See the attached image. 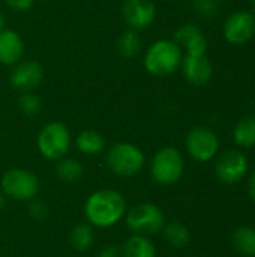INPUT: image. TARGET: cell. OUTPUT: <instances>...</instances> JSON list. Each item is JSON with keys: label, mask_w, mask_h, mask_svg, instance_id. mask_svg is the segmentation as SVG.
I'll use <instances>...</instances> for the list:
<instances>
[{"label": "cell", "mask_w": 255, "mask_h": 257, "mask_svg": "<svg viewBox=\"0 0 255 257\" xmlns=\"http://www.w3.org/2000/svg\"><path fill=\"white\" fill-rule=\"evenodd\" d=\"M161 232L164 233V239L167 241V244H170L174 248H182V247L188 245L191 241L189 229L185 224L177 223V221L164 224Z\"/></svg>", "instance_id": "cell-20"}, {"label": "cell", "mask_w": 255, "mask_h": 257, "mask_svg": "<svg viewBox=\"0 0 255 257\" xmlns=\"http://www.w3.org/2000/svg\"><path fill=\"white\" fill-rule=\"evenodd\" d=\"M248 191H249L251 199L255 202V172L251 175V178H249V182H248Z\"/></svg>", "instance_id": "cell-28"}, {"label": "cell", "mask_w": 255, "mask_h": 257, "mask_svg": "<svg viewBox=\"0 0 255 257\" xmlns=\"http://www.w3.org/2000/svg\"><path fill=\"white\" fill-rule=\"evenodd\" d=\"M222 36L231 45H245L255 36V15L251 11H236L222 24Z\"/></svg>", "instance_id": "cell-9"}, {"label": "cell", "mask_w": 255, "mask_h": 257, "mask_svg": "<svg viewBox=\"0 0 255 257\" xmlns=\"http://www.w3.org/2000/svg\"><path fill=\"white\" fill-rule=\"evenodd\" d=\"M173 39L182 48L185 56H203L207 53V38L203 30L192 23L177 27Z\"/></svg>", "instance_id": "cell-14"}, {"label": "cell", "mask_w": 255, "mask_h": 257, "mask_svg": "<svg viewBox=\"0 0 255 257\" xmlns=\"http://www.w3.org/2000/svg\"><path fill=\"white\" fill-rule=\"evenodd\" d=\"M116 48H117V53L123 57H134L140 53L141 50V39H140V35L137 30H132V29H128L125 30L119 38H117V42H116Z\"/></svg>", "instance_id": "cell-23"}, {"label": "cell", "mask_w": 255, "mask_h": 257, "mask_svg": "<svg viewBox=\"0 0 255 257\" xmlns=\"http://www.w3.org/2000/svg\"><path fill=\"white\" fill-rule=\"evenodd\" d=\"M56 175H57V178L62 182L74 184V182H77L83 176V166L75 158H66V157H63L62 160L57 161Z\"/></svg>", "instance_id": "cell-22"}, {"label": "cell", "mask_w": 255, "mask_h": 257, "mask_svg": "<svg viewBox=\"0 0 255 257\" xmlns=\"http://www.w3.org/2000/svg\"><path fill=\"white\" fill-rule=\"evenodd\" d=\"M32 202V205H30V208H29V211H30V215L35 218V220H38V221H41V220H44V218H47L48 217V206L44 203V202H41V200H30Z\"/></svg>", "instance_id": "cell-25"}, {"label": "cell", "mask_w": 255, "mask_h": 257, "mask_svg": "<svg viewBox=\"0 0 255 257\" xmlns=\"http://www.w3.org/2000/svg\"><path fill=\"white\" fill-rule=\"evenodd\" d=\"M107 167L120 178H131L138 175L146 164L144 152L134 143L120 142L113 145L105 155Z\"/></svg>", "instance_id": "cell-3"}, {"label": "cell", "mask_w": 255, "mask_h": 257, "mask_svg": "<svg viewBox=\"0 0 255 257\" xmlns=\"http://www.w3.org/2000/svg\"><path fill=\"white\" fill-rule=\"evenodd\" d=\"M185 170V160L179 149L165 146L159 149L150 163V175L156 184L173 185L176 184Z\"/></svg>", "instance_id": "cell-6"}, {"label": "cell", "mask_w": 255, "mask_h": 257, "mask_svg": "<svg viewBox=\"0 0 255 257\" xmlns=\"http://www.w3.org/2000/svg\"><path fill=\"white\" fill-rule=\"evenodd\" d=\"M233 140L242 149L255 146V116H243L233 128Z\"/></svg>", "instance_id": "cell-17"}, {"label": "cell", "mask_w": 255, "mask_h": 257, "mask_svg": "<svg viewBox=\"0 0 255 257\" xmlns=\"http://www.w3.org/2000/svg\"><path fill=\"white\" fill-rule=\"evenodd\" d=\"M122 257H156V247L149 236L132 233L122 247Z\"/></svg>", "instance_id": "cell-16"}, {"label": "cell", "mask_w": 255, "mask_h": 257, "mask_svg": "<svg viewBox=\"0 0 255 257\" xmlns=\"http://www.w3.org/2000/svg\"><path fill=\"white\" fill-rule=\"evenodd\" d=\"M77 149L84 155H98L105 148V140L96 130H83L75 139Z\"/></svg>", "instance_id": "cell-18"}, {"label": "cell", "mask_w": 255, "mask_h": 257, "mask_svg": "<svg viewBox=\"0 0 255 257\" xmlns=\"http://www.w3.org/2000/svg\"><path fill=\"white\" fill-rule=\"evenodd\" d=\"M0 190L8 199L17 202H30L38 196L41 184L32 170L15 167L3 173L0 179Z\"/></svg>", "instance_id": "cell-5"}, {"label": "cell", "mask_w": 255, "mask_h": 257, "mask_svg": "<svg viewBox=\"0 0 255 257\" xmlns=\"http://www.w3.org/2000/svg\"><path fill=\"white\" fill-rule=\"evenodd\" d=\"M18 107L23 114L36 116L42 108V102H41L39 96L35 95L33 92H24V93H21V96L18 99Z\"/></svg>", "instance_id": "cell-24"}, {"label": "cell", "mask_w": 255, "mask_h": 257, "mask_svg": "<svg viewBox=\"0 0 255 257\" xmlns=\"http://www.w3.org/2000/svg\"><path fill=\"white\" fill-rule=\"evenodd\" d=\"M126 226L134 235L152 236L162 230L165 218L162 211L153 203H138L126 211Z\"/></svg>", "instance_id": "cell-7"}, {"label": "cell", "mask_w": 255, "mask_h": 257, "mask_svg": "<svg viewBox=\"0 0 255 257\" xmlns=\"http://www.w3.org/2000/svg\"><path fill=\"white\" fill-rule=\"evenodd\" d=\"M11 68L12 69L9 72V83L15 90L21 93L33 92L41 86L44 80L42 66L33 60H20Z\"/></svg>", "instance_id": "cell-12"}, {"label": "cell", "mask_w": 255, "mask_h": 257, "mask_svg": "<svg viewBox=\"0 0 255 257\" xmlns=\"http://www.w3.org/2000/svg\"><path fill=\"white\" fill-rule=\"evenodd\" d=\"M156 5L153 0H123L122 18L128 29L143 30L153 24L156 20Z\"/></svg>", "instance_id": "cell-11"}, {"label": "cell", "mask_w": 255, "mask_h": 257, "mask_svg": "<svg viewBox=\"0 0 255 257\" xmlns=\"http://www.w3.org/2000/svg\"><path fill=\"white\" fill-rule=\"evenodd\" d=\"M198 2H212V0H198Z\"/></svg>", "instance_id": "cell-32"}, {"label": "cell", "mask_w": 255, "mask_h": 257, "mask_svg": "<svg viewBox=\"0 0 255 257\" xmlns=\"http://www.w3.org/2000/svg\"><path fill=\"white\" fill-rule=\"evenodd\" d=\"M69 242L75 251L83 253V251L90 250L95 242V233H93L92 226L89 223H80L74 226L69 233Z\"/></svg>", "instance_id": "cell-19"}, {"label": "cell", "mask_w": 255, "mask_h": 257, "mask_svg": "<svg viewBox=\"0 0 255 257\" xmlns=\"http://www.w3.org/2000/svg\"><path fill=\"white\" fill-rule=\"evenodd\" d=\"M5 3L12 11L26 12V11L32 9V6L35 5V0H5Z\"/></svg>", "instance_id": "cell-26"}, {"label": "cell", "mask_w": 255, "mask_h": 257, "mask_svg": "<svg viewBox=\"0 0 255 257\" xmlns=\"http://www.w3.org/2000/svg\"><path fill=\"white\" fill-rule=\"evenodd\" d=\"M248 169L249 163L246 155L236 149H228L221 154L215 164V173L224 184H236L242 181L248 173Z\"/></svg>", "instance_id": "cell-10"}, {"label": "cell", "mask_w": 255, "mask_h": 257, "mask_svg": "<svg viewBox=\"0 0 255 257\" xmlns=\"http://www.w3.org/2000/svg\"><path fill=\"white\" fill-rule=\"evenodd\" d=\"M98 257H122V250L117 245H107L99 251Z\"/></svg>", "instance_id": "cell-27"}, {"label": "cell", "mask_w": 255, "mask_h": 257, "mask_svg": "<svg viewBox=\"0 0 255 257\" xmlns=\"http://www.w3.org/2000/svg\"><path fill=\"white\" fill-rule=\"evenodd\" d=\"M185 146L192 160L198 163H207L216 157L219 151V139L209 126H194L186 134Z\"/></svg>", "instance_id": "cell-8"}, {"label": "cell", "mask_w": 255, "mask_h": 257, "mask_svg": "<svg viewBox=\"0 0 255 257\" xmlns=\"http://www.w3.org/2000/svg\"><path fill=\"white\" fill-rule=\"evenodd\" d=\"M26 51L21 35L12 29H3L0 32V65L14 66L23 60Z\"/></svg>", "instance_id": "cell-15"}, {"label": "cell", "mask_w": 255, "mask_h": 257, "mask_svg": "<svg viewBox=\"0 0 255 257\" xmlns=\"http://www.w3.org/2000/svg\"><path fill=\"white\" fill-rule=\"evenodd\" d=\"M182 59L183 51L174 39L162 38L147 47L143 57V65L153 77H168L180 69Z\"/></svg>", "instance_id": "cell-2"}, {"label": "cell", "mask_w": 255, "mask_h": 257, "mask_svg": "<svg viewBox=\"0 0 255 257\" xmlns=\"http://www.w3.org/2000/svg\"><path fill=\"white\" fill-rule=\"evenodd\" d=\"M126 200L116 190H98L84 203V215L90 226L108 229L122 221L126 214Z\"/></svg>", "instance_id": "cell-1"}, {"label": "cell", "mask_w": 255, "mask_h": 257, "mask_svg": "<svg viewBox=\"0 0 255 257\" xmlns=\"http://www.w3.org/2000/svg\"><path fill=\"white\" fill-rule=\"evenodd\" d=\"M72 137L69 128L59 120L48 122L38 134L36 146L39 154L50 161H59L69 152Z\"/></svg>", "instance_id": "cell-4"}, {"label": "cell", "mask_w": 255, "mask_h": 257, "mask_svg": "<svg viewBox=\"0 0 255 257\" xmlns=\"http://www.w3.org/2000/svg\"><path fill=\"white\" fill-rule=\"evenodd\" d=\"M5 205H6V197H5V194L2 193V190H0V211L5 208Z\"/></svg>", "instance_id": "cell-30"}, {"label": "cell", "mask_w": 255, "mask_h": 257, "mask_svg": "<svg viewBox=\"0 0 255 257\" xmlns=\"http://www.w3.org/2000/svg\"><path fill=\"white\" fill-rule=\"evenodd\" d=\"M251 12L255 15V0H251Z\"/></svg>", "instance_id": "cell-31"}, {"label": "cell", "mask_w": 255, "mask_h": 257, "mask_svg": "<svg viewBox=\"0 0 255 257\" xmlns=\"http://www.w3.org/2000/svg\"><path fill=\"white\" fill-rule=\"evenodd\" d=\"M234 248L246 257L255 256V229L254 227H237L231 236Z\"/></svg>", "instance_id": "cell-21"}, {"label": "cell", "mask_w": 255, "mask_h": 257, "mask_svg": "<svg viewBox=\"0 0 255 257\" xmlns=\"http://www.w3.org/2000/svg\"><path fill=\"white\" fill-rule=\"evenodd\" d=\"M180 71H182L183 78L195 87H203L209 84L213 77V65H212V60L207 57V54H203V56H185L183 54Z\"/></svg>", "instance_id": "cell-13"}, {"label": "cell", "mask_w": 255, "mask_h": 257, "mask_svg": "<svg viewBox=\"0 0 255 257\" xmlns=\"http://www.w3.org/2000/svg\"><path fill=\"white\" fill-rule=\"evenodd\" d=\"M3 29H6V17H5V14L0 11V32H2Z\"/></svg>", "instance_id": "cell-29"}]
</instances>
